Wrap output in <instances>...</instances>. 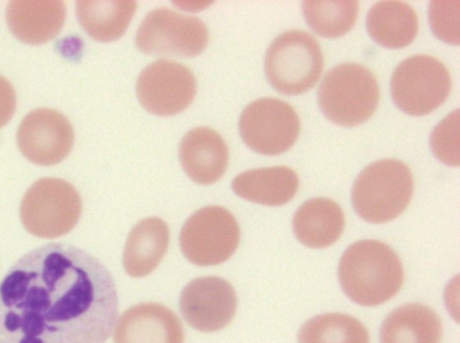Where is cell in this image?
I'll return each instance as SVG.
<instances>
[{"mask_svg": "<svg viewBox=\"0 0 460 343\" xmlns=\"http://www.w3.org/2000/svg\"><path fill=\"white\" fill-rule=\"evenodd\" d=\"M115 283L94 256L51 242L0 282V343H104L118 317Z\"/></svg>", "mask_w": 460, "mask_h": 343, "instance_id": "1", "label": "cell"}, {"mask_svg": "<svg viewBox=\"0 0 460 343\" xmlns=\"http://www.w3.org/2000/svg\"><path fill=\"white\" fill-rule=\"evenodd\" d=\"M338 274L345 295L363 306H376L390 300L403 281L397 254L376 240L351 244L341 259Z\"/></svg>", "mask_w": 460, "mask_h": 343, "instance_id": "2", "label": "cell"}, {"mask_svg": "<svg viewBox=\"0 0 460 343\" xmlns=\"http://www.w3.org/2000/svg\"><path fill=\"white\" fill-rule=\"evenodd\" d=\"M413 178L402 161L384 159L366 167L355 180L351 201L365 221L384 224L401 215L413 193Z\"/></svg>", "mask_w": 460, "mask_h": 343, "instance_id": "3", "label": "cell"}, {"mask_svg": "<svg viewBox=\"0 0 460 343\" xmlns=\"http://www.w3.org/2000/svg\"><path fill=\"white\" fill-rule=\"evenodd\" d=\"M379 87L373 73L356 63L333 66L324 75L318 103L327 119L343 127L367 121L376 111Z\"/></svg>", "mask_w": 460, "mask_h": 343, "instance_id": "4", "label": "cell"}, {"mask_svg": "<svg viewBox=\"0 0 460 343\" xmlns=\"http://www.w3.org/2000/svg\"><path fill=\"white\" fill-rule=\"evenodd\" d=\"M323 66L318 41L308 32L291 30L279 35L269 47L265 72L270 84L288 95H297L312 88Z\"/></svg>", "mask_w": 460, "mask_h": 343, "instance_id": "5", "label": "cell"}, {"mask_svg": "<svg viewBox=\"0 0 460 343\" xmlns=\"http://www.w3.org/2000/svg\"><path fill=\"white\" fill-rule=\"evenodd\" d=\"M82 213V200L75 188L58 178H42L24 194L20 216L32 235L53 239L69 233Z\"/></svg>", "mask_w": 460, "mask_h": 343, "instance_id": "6", "label": "cell"}, {"mask_svg": "<svg viewBox=\"0 0 460 343\" xmlns=\"http://www.w3.org/2000/svg\"><path fill=\"white\" fill-rule=\"evenodd\" d=\"M451 77L445 65L429 55L411 56L394 69L391 79L396 106L411 116L437 110L448 97Z\"/></svg>", "mask_w": 460, "mask_h": 343, "instance_id": "7", "label": "cell"}, {"mask_svg": "<svg viewBox=\"0 0 460 343\" xmlns=\"http://www.w3.org/2000/svg\"><path fill=\"white\" fill-rule=\"evenodd\" d=\"M180 246L185 258L199 266L226 261L240 242L236 219L226 208L208 206L193 213L180 233Z\"/></svg>", "mask_w": 460, "mask_h": 343, "instance_id": "8", "label": "cell"}, {"mask_svg": "<svg viewBox=\"0 0 460 343\" xmlns=\"http://www.w3.org/2000/svg\"><path fill=\"white\" fill-rule=\"evenodd\" d=\"M208 42V31L200 19L165 7L149 12L136 36L137 48L146 54L196 57Z\"/></svg>", "mask_w": 460, "mask_h": 343, "instance_id": "9", "label": "cell"}, {"mask_svg": "<svg viewBox=\"0 0 460 343\" xmlns=\"http://www.w3.org/2000/svg\"><path fill=\"white\" fill-rule=\"evenodd\" d=\"M240 135L253 151L265 155L287 152L296 141L299 118L294 108L277 98H261L248 104L239 120Z\"/></svg>", "mask_w": 460, "mask_h": 343, "instance_id": "10", "label": "cell"}, {"mask_svg": "<svg viewBox=\"0 0 460 343\" xmlns=\"http://www.w3.org/2000/svg\"><path fill=\"white\" fill-rule=\"evenodd\" d=\"M197 85L193 73L169 59H158L140 73L137 95L148 112L171 116L184 110L193 101Z\"/></svg>", "mask_w": 460, "mask_h": 343, "instance_id": "11", "label": "cell"}, {"mask_svg": "<svg viewBox=\"0 0 460 343\" xmlns=\"http://www.w3.org/2000/svg\"><path fill=\"white\" fill-rule=\"evenodd\" d=\"M179 304L189 326L202 332H214L233 320L237 297L229 282L208 276L190 281L182 289Z\"/></svg>", "mask_w": 460, "mask_h": 343, "instance_id": "12", "label": "cell"}, {"mask_svg": "<svg viewBox=\"0 0 460 343\" xmlns=\"http://www.w3.org/2000/svg\"><path fill=\"white\" fill-rule=\"evenodd\" d=\"M74 130L69 120L56 110L37 109L27 114L17 131L22 154L39 165L60 163L70 153Z\"/></svg>", "mask_w": 460, "mask_h": 343, "instance_id": "13", "label": "cell"}, {"mask_svg": "<svg viewBox=\"0 0 460 343\" xmlns=\"http://www.w3.org/2000/svg\"><path fill=\"white\" fill-rule=\"evenodd\" d=\"M114 343H183L184 332L178 316L157 303L136 304L119 317Z\"/></svg>", "mask_w": 460, "mask_h": 343, "instance_id": "14", "label": "cell"}, {"mask_svg": "<svg viewBox=\"0 0 460 343\" xmlns=\"http://www.w3.org/2000/svg\"><path fill=\"white\" fill-rule=\"evenodd\" d=\"M180 160L184 172L196 183L209 185L226 172L229 153L223 137L210 128L189 131L180 145Z\"/></svg>", "mask_w": 460, "mask_h": 343, "instance_id": "15", "label": "cell"}, {"mask_svg": "<svg viewBox=\"0 0 460 343\" xmlns=\"http://www.w3.org/2000/svg\"><path fill=\"white\" fill-rule=\"evenodd\" d=\"M66 19V6L59 0H13L6 8L12 33L21 41L39 45L53 39Z\"/></svg>", "mask_w": 460, "mask_h": 343, "instance_id": "16", "label": "cell"}, {"mask_svg": "<svg viewBox=\"0 0 460 343\" xmlns=\"http://www.w3.org/2000/svg\"><path fill=\"white\" fill-rule=\"evenodd\" d=\"M299 187L297 174L287 166L263 167L238 174L232 182L234 192L253 203L278 207L287 204Z\"/></svg>", "mask_w": 460, "mask_h": 343, "instance_id": "17", "label": "cell"}, {"mask_svg": "<svg viewBox=\"0 0 460 343\" xmlns=\"http://www.w3.org/2000/svg\"><path fill=\"white\" fill-rule=\"evenodd\" d=\"M170 240L166 223L159 217H147L129 232L123 252L126 272L133 277L151 273L164 257Z\"/></svg>", "mask_w": 460, "mask_h": 343, "instance_id": "18", "label": "cell"}, {"mask_svg": "<svg viewBox=\"0 0 460 343\" xmlns=\"http://www.w3.org/2000/svg\"><path fill=\"white\" fill-rule=\"evenodd\" d=\"M344 224L341 207L326 198H314L303 203L292 223L297 240L314 249L333 244L342 233Z\"/></svg>", "mask_w": 460, "mask_h": 343, "instance_id": "19", "label": "cell"}, {"mask_svg": "<svg viewBox=\"0 0 460 343\" xmlns=\"http://www.w3.org/2000/svg\"><path fill=\"white\" fill-rule=\"evenodd\" d=\"M442 323L429 306L411 303L394 310L384 321L380 343H440Z\"/></svg>", "mask_w": 460, "mask_h": 343, "instance_id": "20", "label": "cell"}, {"mask_svg": "<svg viewBox=\"0 0 460 343\" xmlns=\"http://www.w3.org/2000/svg\"><path fill=\"white\" fill-rule=\"evenodd\" d=\"M367 29L371 38L388 48H402L415 39L419 21L415 11L402 1H380L369 10Z\"/></svg>", "mask_w": 460, "mask_h": 343, "instance_id": "21", "label": "cell"}, {"mask_svg": "<svg viewBox=\"0 0 460 343\" xmlns=\"http://www.w3.org/2000/svg\"><path fill=\"white\" fill-rule=\"evenodd\" d=\"M75 10L80 25L90 37L110 42L126 31L137 10V2L80 0Z\"/></svg>", "mask_w": 460, "mask_h": 343, "instance_id": "22", "label": "cell"}, {"mask_svg": "<svg viewBox=\"0 0 460 343\" xmlns=\"http://www.w3.org/2000/svg\"><path fill=\"white\" fill-rule=\"evenodd\" d=\"M298 343H369L366 327L356 318L343 313L313 317L299 330Z\"/></svg>", "mask_w": 460, "mask_h": 343, "instance_id": "23", "label": "cell"}, {"mask_svg": "<svg viewBox=\"0 0 460 343\" xmlns=\"http://www.w3.org/2000/svg\"><path fill=\"white\" fill-rule=\"evenodd\" d=\"M302 8L307 24L314 32L325 38H338L354 26L358 2L307 0L303 2Z\"/></svg>", "mask_w": 460, "mask_h": 343, "instance_id": "24", "label": "cell"}, {"mask_svg": "<svg viewBox=\"0 0 460 343\" xmlns=\"http://www.w3.org/2000/svg\"><path fill=\"white\" fill-rule=\"evenodd\" d=\"M430 146L434 154L445 164L459 165V111L448 114L432 131Z\"/></svg>", "mask_w": 460, "mask_h": 343, "instance_id": "25", "label": "cell"}, {"mask_svg": "<svg viewBox=\"0 0 460 343\" xmlns=\"http://www.w3.org/2000/svg\"><path fill=\"white\" fill-rule=\"evenodd\" d=\"M459 4L456 1H432L429 22L433 33L451 45L459 44Z\"/></svg>", "mask_w": 460, "mask_h": 343, "instance_id": "26", "label": "cell"}, {"mask_svg": "<svg viewBox=\"0 0 460 343\" xmlns=\"http://www.w3.org/2000/svg\"><path fill=\"white\" fill-rule=\"evenodd\" d=\"M15 92L10 82L0 75V128L13 117L15 110Z\"/></svg>", "mask_w": 460, "mask_h": 343, "instance_id": "27", "label": "cell"}]
</instances>
